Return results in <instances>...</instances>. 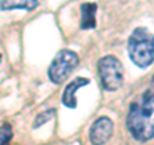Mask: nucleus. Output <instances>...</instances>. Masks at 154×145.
Here are the masks:
<instances>
[{
  "mask_svg": "<svg viewBox=\"0 0 154 145\" xmlns=\"http://www.w3.org/2000/svg\"><path fill=\"white\" fill-rule=\"evenodd\" d=\"M80 63V58L71 49H62L53 58L51 63L48 68V77L54 85H62L67 81L77 66Z\"/></svg>",
  "mask_w": 154,
  "mask_h": 145,
  "instance_id": "4",
  "label": "nucleus"
},
{
  "mask_svg": "<svg viewBox=\"0 0 154 145\" xmlns=\"http://www.w3.org/2000/svg\"><path fill=\"white\" fill-rule=\"evenodd\" d=\"M13 137V128L9 123L0 125V145H8Z\"/></svg>",
  "mask_w": 154,
  "mask_h": 145,
  "instance_id": "10",
  "label": "nucleus"
},
{
  "mask_svg": "<svg viewBox=\"0 0 154 145\" xmlns=\"http://www.w3.org/2000/svg\"><path fill=\"white\" fill-rule=\"evenodd\" d=\"M38 7V0H0V9L3 12L14 11V9H23L31 12Z\"/></svg>",
  "mask_w": 154,
  "mask_h": 145,
  "instance_id": "8",
  "label": "nucleus"
},
{
  "mask_svg": "<svg viewBox=\"0 0 154 145\" xmlns=\"http://www.w3.org/2000/svg\"><path fill=\"white\" fill-rule=\"evenodd\" d=\"M152 84L154 85V76H153V79H152Z\"/></svg>",
  "mask_w": 154,
  "mask_h": 145,
  "instance_id": "11",
  "label": "nucleus"
},
{
  "mask_svg": "<svg viewBox=\"0 0 154 145\" xmlns=\"http://www.w3.org/2000/svg\"><path fill=\"white\" fill-rule=\"evenodd\" d=\"M55 114H57V109L55 108H50V109H46V110H44V112L38 113L36 117H35V119H33L32 127L33 128L41 127L42 125H45L46 122H49L50 119L54 118Z\"/></svg>",
  "mask_w": 154,
  "mask_h": 145,
  "instance_id": "9",
  "label": "nucleus"
},
{
  "mask_svg": "<svg viewBox=\"0 0 154 145\" xmlns=\"http://www.w3.org/2000/svg\"><path fill=\"white\" fill-rule=\"evenodd\" d=\"M127 54L139 68H148L154 62V33L146 27H136L127 40Z\"/></svg>",
  "mask_w": 154,
  "mask_h": 145,
  "instance_id": "2",
  "label": "nucleus"
},
{
  "mask_svg": "<svg viewBox=\"0 0 154 145\" xmlns=\"http://www.w3.org/2000/svg\"><path fill=\"white\" fill-rule=\"evenodd\" d=\"M90 80L86 77H76L75 80H72L69 84H67L64 88L63 95H62V103L64 107L69 108V109H75L77 108V98H76V93L79 91V89L84 88V86L89 85Z\"/></svg>",
  "mask_w": 154,
  "mask_h": 145,
  "instance_id": "6",
  "label": "nucleus"
},
{
  "mask_svg": "<svg viewBox=\"0 0 154 145\" xmlns=\"http://www.w3.org/2000/svg\"><path fill=\"white\" fill-rule=\"evenodd\" d=\"M114 123L107 116L96 118L90 127L89 137L93 145H104L107 144L113 135Z\"/></svg>",
  "mask_w": 154,
  "mask_h": 145,
  "instance_id": "5",
  "label": "nucleus"
},
{
  "mask_svg": "<svg viewBox=\"0 0 154 145\" xmlns=\"http://www.w3.org/2000/svg\"><path fill=\"white\" fill-rule=\"evenodd\" d=\"M99 80L105 91H117L123 84V66L117 57L104 55L96 63Z\"/></svg>",
  "mask_w": 154,
  "mask_h": 145,
  "instance_id": "3",
  "label": "nucleus"
},
{
  "mask_svg": "<svg viewBox=\"0 0 154 145\" xmlns=\"http://www.w3.org/2000/svg\"><path fill=\"white\" fill-rule=\"evenodd\" d=\"M0 58H2V55H0Z\"/></svg>",
  "mask_w": 154,
  "mask_h": 145,
  "instance_id": "12",
  "label": "nucleus"
},
{
  "mask_svg": "<svg viewBox=\"0 0 154 145\" xmlns=\"http://www.w3.org/2000/svg\"><path fill=\"white\" fill-rule=\"evenodd\" d=\"M126 128L140 143L154 139V90H145L136 101L130 104Z\"/></svg>",
  "mask_w": 154,
  "mask_h": 145,
  "instance_id": "1",
  "label": "nucleus"
},
{
  "mask_svg": "<svg viewBox=\"0 0 154 145\" xmlns=\"http://www.w3.org/2000/svg\"><path fill=\"white\" fill-rule=\"evenodd\" d=\"M81 30H94L96 27V13H98V4L94 2L82 3L80 7Z\"/></svg>",
  "mask_w": 154,
  "mask_h": 145,
  "instance_id": "7",
  "label": "nucleus"
}]
</instances>
